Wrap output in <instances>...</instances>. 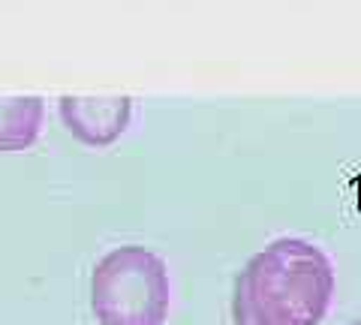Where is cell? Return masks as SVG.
Segmentation results:
<instances>
[{
    "mask_svg": "<svg viewBox=\"0 0 361 325\" xmlns=\"http://www.w3.org/2000/svg\"><path fill=\"white\" fill-rule=\"evenodd\" d=\"M169 305V268L142 244L111 247L90 271V310L99 325H163Z\"/></svg>",
    "mask_w": 361,
    "mask_h": 325,
    "instance_id": "7a4b0ae2",
    "label": "cell"
},
{
    "mask_svg": "<svg viewBox=\"0 0 361 325\" xmlns=\"http://www.w3.org/2000/svg\"><path fill=\"white\" fill-rule=\"evenodd\" d=\"M349 325H361V322H349Z\"/></svg>",
    "mask_w": 361,
    "mask_h": 325,
    "instance_id": "5b68a950",
    "label": "cell"
},
{
    "mask_svg": "<svg viewBox=\"0 0 361 325\" xmlns=\"http://www.w3.org/2000/svg\"><path fill=\"white\" fill-rule=\"evenodd\" d=\"M334 298V265L307 238L283 235L235 277L232 325H319Z\"/></svg>",
    "mask_w": 361,
    "mask_h": 325,
    "instance_id": "6da1fadb",
    "label": "cell"
},
{
    "mask_svg": "<svg viewBox=\"0 0 361 325\" xmlns=\"http://www.w3.org/2000/svg\"><path fill=\"white\" fill-rule=\"evenodd\" d=\"M133 103L130 97H63L61 118L63 127L73 133L78 142L90 148H106L130 124Z\"/></svg>",
    "mask_w": 361,
    "mask_h": 325,
    "instance_id": "3957f363",
    "label": "cell"
},
{
    "mask_svg": "<svg viewBox=\"0 0 361 325\" xmlns=\"http://www.w3.org/2000/svg\"><path fill=\"white\" fill-rule=\"evenodd\" d=\"M39 97H4L0 99V151H25L39 136L42 124Z\"/></svg>",
    "mask_w": 361,
    "mask_h": 325,
    "instance_id": "277c9868",
    "label": "cell"
}]
</instances>
